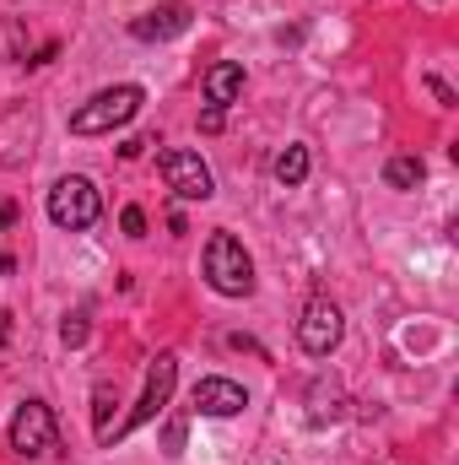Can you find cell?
Wrapping results in <instances>:
<instances>
[{"instance_id": "obj_6", "label": "cell", "mask_w": 459, "mask_h": 465, "mask_svg": "<svg viewBox=\"0 0 459 465\" xmlns=\"http://www.w3.org/2000/svg\"><path fill=\"white\" fill-rule=\"evenodd\" d=\"M173 384H179V357H173V351H157V357H151V368H146V395H141V406L124 417V428H119L114 439L135 433V428H146L151 417H162V406L173 401Z\"/></svg>"}, {"instance_id": "obj_2", "label": "cell", "mask_w": 459, "mask_h": 465, "mask_svg": "<svg viewBox=\"0 0 459 465\" xmlns=\"http://www.w3.org/2000/svg\"><path fill=\"white\" fill-rule=\"evenodd\" d=\"M206 282L222 298H249L254 292V260H249V249L232 232H211V243H206Z\"/></svg>"}, {"instance_id": "obj_4", "label": "cell", "mask_w": 459, "mask_h": 465, "mask_svg": "<svg viewBox=\"0 0 459 465\" xmlns=\"http://www.w3.org/2000/svg\"><path fill=\"white\" fill-rule=\"evenodd\" d=\"M5 439H11V455L44 460V455L60 444V422H54V411H49L44 401H22L16 417H11V428H5Z\"/></svg>"}, {"instance_id": "obj_15", "label": "cell", "mask_w": 459, "mask_h": 465, "mask_svg": "<svg viewBox=\"0 0 459 465\" xmlns=\"http://www.w3.org/2000/svg\"><path fill=\"white\" fill-rule=\"evenodd\" d=\"M119 228L130 232V238H146V212H141V206H124V212H119Z\"/></svg>"}, {"instance_id": "obj_18", "label": "cell", "mask_w": 459, "mask_h": 465, "mask_svg": "<svg viewBox=\"0 0 459 465\" xmlns=\"http://www.w3.org/2000/svg\"><path fill=\"white\" fill-rule=\"evenodd\" d=\"M179 450H184V422L168 428V455H179Z\"/></svg>"}, {"instance_id": "obj_9", "label": "cell", "mask_w": 459, "mask_h": 465, "mask_svg": "<svg viewBox=\"0 0 459 465\" xmlns=\"http://www.w3.org/2000/svg\"><path fill=\"white\" fill-rule=\"evenodd\" d=\"M249 406V390L238 379H200L195 384V411L200 417H238Z\"/></svg>"}, {"instance_id": "obj_13", "label": "cell", "mask_w": 459, "mask_h": 465, "mask_svg": "<svg viewBox=\"0 0 459 465\" xmlns=\"http://www.w3.org/2000/svg\"><path fill=\"white\" fill-rule=\"evenodd\" d=\"M93 401H98V406H93V428H98V439L109 444V406H119L114 384H98V390H93Z\"/></svg>"}, {"instance_id": "obj_7", "label": "cell", "mask_w": 459, "mask_h": 465, "mask_svg": "<svg viewBox=\"0 0 459 465\" xmlns=\"http://www.w3.org/2000/svg\"><path fill=\"white\" fill-rule=\"evenodd\" d=\"M341 336H346L341 309H336L330 298H314V303L303 309V320H298V347L308 351V357H330V351L341 347Z\"/></svg>"}, {"instance_id": "obj_12", "label": "cell", "mask_w": 459, "mask_h": 465, "mask_svg": "<svg viewBox=\"0 0 459 465\" xmlns=\"http://www.w3.org/2000/svg\"><path fill=\"white\" fill-rule=\"evenodd\" d=\"M276 179H281V184H303V179H308V146H298V141L281 146V152H276Z\"/></svg>"}, {"instance_id": "obj_3", "label": "cell", "mask_w": 459, "mask_h": 465, "mask_svg": "<svg viewBox=\"0 0 459 465\" xmlns=\"http://www.w3.org/2000/svg\"><path fill=\"white\" fill-rule=\"evenodd\" d=\"M98 217H103V195H98V184H93V179L65 173V179L49 190V223H54V228L87 232Z\"/></svg>"}, {"instance_id": "obj_14", "label": "cell", "mask_w": 459, "mask_h": 465, "mask_svg": "<svg viewBox=\"0 0 459 465\" xmlns=\"http://www.w3.org/2000/svg\"><path fill=\"white\" fill-rule=\"evenodd\" d=\"M16 223V206L11 201H0V276H11L16 271V260H11V249H5V228Z\"/></svg>"}, {"instance_id": "obj_17", "label": "cell", "mask_w": 459, "mask_h": 465, "mask_svg": "<svg viewBox=\"0 0 459 465\" xmlns=\"http://www.w3.org/2000/svg\"><path fill=\"white\" fill-rule=\"evenodd\" d=\"M427 87H433V98H438V104H444V109H449V104H454V93H449V82H438V76H433V82H427Z\"/></svg>"}, {"instance_id": "obj_19", "label": "cell", "mask_w": 459, "mask_h": 465, "mask_svg": "<svg viewBox=\"0 0 459 465\" xmlns=\"http://www.w3.org/2000/svg\"><path fill=\"white\" fill-rule=\"evenodd\" d=\"M200 130H211V135H217V130H222V109H206V114H200Z\"/></svg>"}, {"instance_id": "obj_16", "label": "cell", "mask_w": 459, "mask_h": 465, "mask_svg": "<svg viewBox=\"0 0 459 465\" xmlns=\"http://www.w3.org/2000/svg\"><path fill=\"white\" fill-rule=\"evenodd\" d=\"M65 341H71V347L87 341V314H71V320H65Z\"/></svg>"}, {"instance_id": "obj_10", "label": "cell", "mask_w": 459, "mask_h": 465, "mask_svg": "<svg viewBox=\"0 0 459 465\" xmlns=\"http://www.w3.org/2000/svg\"><path fill=\"white\" fill-rule=\"evenodd\" d=\"M238 93H243V65L217 60V65L206 71V104H211V109H228V104H238Z\"/></svg>"}, {"instance_id": "obj_1", "label": "cell", "mask_w": 459, "mask_h": 465, "mask_svg": "<svg viewBox=\"0 0 459 465\" xmlns=\"http://www.w3.org/2000/svg\"><path fill=\"white\" fill-rule=\"evenodd\" d=\"M141 104H146V93L130 87V82L103 87V93H93V98L71 114V130H76V135H109V130H119V124H130V119L141 114Z\"/></svg>"}, {"instance_id": "obj_8", "label": "cell", "mask_w": 459, "mask_h": 465, "mask_svg": "<svg viewBox=\"0 0 459 465\" xmlns=\"http://www.w3.org/2000/svg\"><path fill=\"white\" fill-rule=\"evenodd\" d=\"M190 5L184 0H162L157 11H146V16H135L130 22V38H141V44H162V38H179L184 27H190Z\"/></svg>"}, {"instance_id": "obj_11", "label": "cell", "mask_w": 459, "mask_h": 465, "mask_svg": "<svg viewBox=\"0 0 459 465\" xmlns=\"http://www.w3.org/2000/svg\"><path fill=\"white\" fill-rule=\"evenodd\" d=\"M422 179H427V163L422 157H389L384 163V184L389 190H416Z\"/></svg>"}, {"instance_id": "obj_5", "label": "cell", "mask_w": 459, "mask_h": 465, "mask_svg": "<svg viewBox=\"0 0 459 465\" xmlns=\"http://www.w3.org/2000/svg\"><path fill=\"white\" fill-rule=\"evenodd\" d=\"M157 168H162V179H168V190H173L179 201H211V195H217L211 168L200 163V152L168 146V152H157Z\"/></svg>"}]
</instances>
